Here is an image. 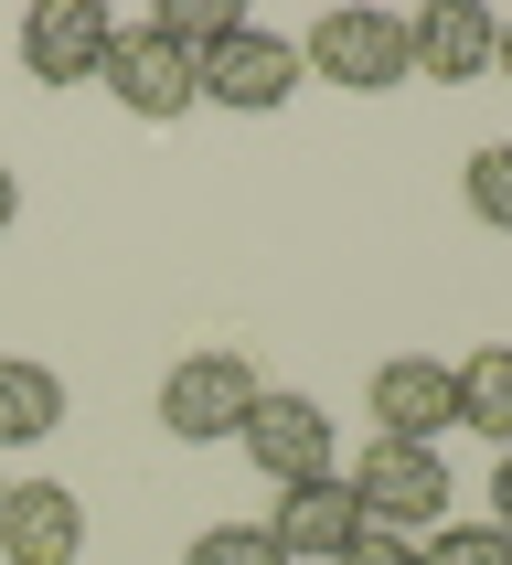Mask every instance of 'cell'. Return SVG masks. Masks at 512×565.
Instances as JSON below:
<instances>
[{"instance_id":"3","label":"cell","mask_w":512,"mask_h":565,"mask_svg":"<svg viewBox=\"0 0 512 565\" xmlns=\"http://www.w3.org/2000/svg\"><path fill=\"white\" fill-rule=\"evenodd\" d=\"M192 86H203V107H235V118H278L288 96H299V43H288V32L235 22L214 54L192 64Z\"/></svg>"},{"instance_id":"8","label":"cell","mask_w":512,"mask_h":565,"mask_svg":"<svg viewBox=\"0 0 512 565\" xmlns=\"http://www.w3.org/2000/svg\"><path fill=\"white\" fill-rule=\"evenodd\" d=\"M491 43H502V11H480V0H427V11H406V64L427 86H480V75H491Z\"/></svg>"},{"instance_id":"13","label":"cell","mask_w":512,"mask_h":565,"mask_svg":"<svg viewBox=\"0 0 512 565\" xmlns=\"http://www.w3.org/2000/svg\"><path fill=\"white\" fill-rule=\"evenodd\" d=\"M448 374H459V427L512 448V342H480L470 363H448Z\"/></svg>"},{"instance_id":"7","label":"cell","mask_w":512,"mask_h":565,"mask_svg":"<svg viewBox=\"0 0 512 565\" xmlns=\"http://www.w3.org/2000/svg\"><path fill=\"white\" fill-rule=\"evenodd\" d=\"M267 544H278L288 565H342L352 544H363V502H352V480H342V470L288 480L278 512H267Z\"/></svg>"},{"instance_id":"1","label":"cell","mask_w":512,"mask_h":565,"mask_svg":"<svg viewBox=\"0 0 512 565\" xmlns=\"http://www.w3.org/2000/svg\"><path fill=\"white\" fill-rule=\"evenodd\" d=\"M299 75H331L342 96H395L416 75L406 64V22L395 11H363V0H342V11H320L310 43H299Z\"/></svg>"},{"instance_id":"19","label":"cell","mask_w":512,"mask_h":565,"mask_svg":"<svg viewBox=\"0 0 512 565\" xmlns=\"http://www.w3.org/2000/svg\"><path fill=\"white\" fill-rule=\"evenodd\" d=\"M491 534H512V448L491 459Z\"/></svg>"},{"instance_id":"10","label":"cell","mask_w":512,"mask_h":565,"mask_svg":"<svg viewBox=\"0 0 512 565\" xmlns=\"http://www.w3.org/2000/svg\"><path fill=\"white\" fill-rule=\"evenodd\" d=\"M86 555V502L64 480H11L0 491V565H75Z\"/></svg>"},{"instance_id":"20","label":"cell","mask_w":512,"mask_h":565,"mask_svg":"<svg viewBox=\"0 0 512 565\" xmlns=\"http://www.w3.org/2000/svg\"><path fill=\"white\" fill-rule=\"evenodd\" d=\"M11 214H22V171L0 160V235H11Z\"/></svg>"},{"instance_id":"9","label":"cell","mask_w":512,"mask_h":565,"mask_svg":"<svg viewBox=\"0 0 512 565\" xmlns=\"http://www.w3.org/2000/svg\"><path fill=\"white\" fill-rule=\"evenodd\" d=\"M107 43H118V22H107L96 0H32L22 11V64L43 86H96Z\"/></svg>"},{"instance_id":"11","label":"cell","mask_w":512,"mask_h":565,"mask_svg":"<svg viewBox=\"0 0 512 565\" xmlns=\"http://www.w3.org/2000/svg\"><path fill=\"white\" fill-rule=\"evenodd\" d=\"M374 427L406 438V448H438V427H459V374L427 363V352L384 363V374H374Z\"/></svg>"},{"instance_id":"21","label":"cell","mask_w":512,"mask_h":565,"mask_svg":"<svg viewBox=\"0 0 512 565\" xmlns=\"http://www.w3.org/2000/svg\"><path fill=\"white\" fill-rule=\"evenodd\" d=\"M491 75H512V22H502V43H491Z\"/></svg>"},{"instance_id":"14","label":"cell","mask_w":512,"mask_h":565,"mask_svg":"<svg viewBox=\"0 0 512 565\" xmlns=\"http://www.w3.org/2000/svg\"><path fill=\"white\" fill-rule=\"evenodd\" d=\"M459 192H470V214L491 224V235H512V139H491V150H470V171H459Z\"/></svg>"},{"instance_id":"18","label":"cell","mask_w":512,"mask_h":565,"mask_svg":"<svg viewBox=\"0 0 512 565\" xmlns=\"http://www.w3.org/2000/svg\"><path fill=\"white\" fill-rule=\"evenodd\" d=\"M342 565H416V544H406V534H374V523H363V544H352Z\"/></svg>"},{"instance_id":"4","label":"cell","mask_w":512,"mask_h":565,"mask_svg":"<svg viewBox=\"0 0 512 565\" xmlns=\"http://www.w3.org/2000/svg\"><path fill=\"white\" fill-rule=\"evenodd\" d=\"M96 86L118 96L128 118H150V128H171V118L203 107L192 54H182V43H160V22H118V43H107V64H96Z\"/></svg>"},{"instance_id":"6","label":"cell","mask_w":512,"mask_h":565,"mask_svg":"<svg viewBox=\"0 0 512 565\" xmlns=\"http://www.w3.org/2000/svg\"><path fill=\"white\" fill-rule=\"evenodd\" d=\"M235 448H246L256 470L278 480H320V470H342V427H331V416L310 406V395H278V384H267V395H256V416L246 427H235Z\"/></svg>"},{"instance_id":"22","label":"cell","mask_w":512,"mask_h":565,"mask_svg":"<svg viewBox=\"0 0 512 565\" xmlns=\"http://www.w3.org/2000/svg\"><path fill=\"white\" fill-rule=\"evenodd\" d=\"M0 491H11V480H0Z\"/></svg>"},{"instance_id":"2","label":"cell","mask_w":512,"mask_h":565,"mask_svg":"<svg viewBox=\"0 0 512 565\" xmlns=\"http://www.w3.org/2000/svg\"><path fill=\"white\" fill-rule=\"evenodd\" d=\"M256 395H267V384H256L246 352H182V363L160 374V427L182 448H214V438H235L256 416Z\"/></svg>"},{"instance_id":"17","label":"cell","mask_w":512,"mask_h":565,"mask_svg":"<svg viewBox=\"0 0 512 565\" xmlns=\"http://www.w3.org/2000/svg\"><path fill=\"white\" fill-rule=\"evenodd\" d=\"M182 565H288V555L267 544V523H214V534H192Z\"/></svg>"},{"instance_id":"16","label":"cell","mask_w":512,"mask_h":565,"mask_svg":"<svg viewBox=\"0 0 512 565\" xmlns=\"http://www.w3.org/2000/svg\"><path fill=\"white\" fill-rule=\"evenodd\" d=\"M150 22H160V43H182V54L203 64V54L224 43V32L246 22V11H224V0H171V11H150Z\"/></svg>"},{"instance_id":"12","label":"cell","mask_w":512,"mask_h":565,"mask_svg":"<svg viewBox=\"0 0 512 565\" xmlns=\"http://www.w3.org/2000/svg\"><path fill=\"white\" fill-rule=\"evenodd\" d=\"M54 427H64V374L11 352V363H0V448H43Z\"/></svg>"},{"instance_id":"5","label":"cell","mask_w":512,"mask_h":565,"mask_svg":"<svg viewBox=\"0 0 512 565\" xmlns=\"http://www.w3.org/2000/svg\"><path fill=\"white\" fill-rule=\"evenodd\" d=\"M342 480H352V502H363L374 534H416L427 512H448V459L438 448H406V438H374Z\"/></svg>"},{"instance_id":"15","label":"cell","mask_w":512,"mask_h":565,"mask_svg":"<svg viewBox=\"0 0 512 565\" xmlns=\"http://www.w3.org/2000/svg\"><path fill=\"white\" fill-rule=\"evenodd\" d=\"M416 565H512V534H491V523H427Z\"/></svg>"}]
</instances>
